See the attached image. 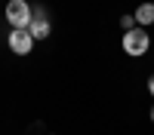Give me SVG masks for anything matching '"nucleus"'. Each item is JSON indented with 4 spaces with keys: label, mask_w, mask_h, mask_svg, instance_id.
Here are the masks:
<instances>
[{
    "label": "nucleus",
    "mask_w": 154,
    "mask_h": 135,
    "mask_svg": "<svg viewBox=\"0 0 154 135\" xmlns=\"http://www.w3.org/2000/svg\"><path fill=\"white\" fill-rule=\"evenodd\" d=\"M6 22L12 25V31H28L31 28V3H25V0H9L6 3Z\"/></svg>",
    "instance_id": "1"
},
{
    "label": "nucleus",
    "mask_w": 154,
    "mask_h": 135,
    "mask_svg": "<svg viewBox=\"0 0 154 135\" xmlns=\"http://www.w3.org/2000/svg\"><path fill=\"white\" fill-rule=\"evenodd\" d=\"M148 49H151V37H148L145 28H136V31H126L123 34V52L126 55L139 58V55H145Z\"/></svg>",
    "instance_id": "2"
},
{
    "label": "nucleus",
    "mask_w": 154,
    "mask_h": 135,
    "mask_svg": "<svg viewBox=\"0 0 154 135\" xmlns=\"http://www.w3.org/2000/svg\"><path fill=\"white\" fill-rule=\"evenodd\" d=\"M31 37L34 40H43V37H49V19H46V9L43 6H31Z\"/></svg>",
    "instance_id": "3"
},
{
    "label": "nucleus",
    "mask_w": 154,
    "mask_h": 135,
    "mask_svg": "<svg viewBox=\"0 0 154 135\" xmlns=\"http://www.w3.org/2000/svg\"><path fill=\"white\" fill-rule=\"evenodd\" d=\"M6 43H9V49L16 55H28L34 49V37H31V31H9Z\"/></svg>",
    "instance_id": "4"
},
{
    "label": "nucleus",
    "mask_w": 154,
    "mask_h": 135,
    "mask_svg": "<svg viewBox=\"0 0 154 135\" xmlns=\"http://www.w3.org/2000/svg\"><path fill=\"white\" fill-rule=\"evenodd\" d=\"M133 16H136V25H154V3H142Z\"/></svg>",
    "instance_id": "5"
},
{
    "label": "nucleus",
    "mask_w": 154,
    "mask_h": 135,
    "mask_svg": "<svg viewBox=\"0 0 154 135\" xmlns=\"http://www.w3.org/2000/svg\"><path fill=\"white\" fill-rule=\"evenodd\" d=\"M120 28L123 31H136V16H123L120 19Z\"/></svg>",
    "instance_id": "6"
},
{
    "label": "nucleus",
    "mask_w": 154,
    "mask_h": 135,
    "mask_svg": "<svg viewBox=\"0 0 154 135\" xmlns=\"http://www.w3.org/2000/svg\"><path fill=\"white\" fill-rule=\"evenodd\" d=\"M148 92L154 95V74H151V77H148Z\"/></svg>",
    "instance_id": "7"
},
{
    "label": "nucleus",
    "mask_w": 154,
    "mask_h": 135,
    "mask_svg": "<svg viewBox=\"0 0 154 135\" xmlns=\"http://www.w3.org/2000/svg\"><path fill=\"white\" fill-rule=\"evenodd\" d=\"M151 123H154V107H151Z\"/></svg>",
    "instance_id": "8"
}]
</instances>
